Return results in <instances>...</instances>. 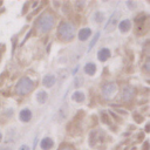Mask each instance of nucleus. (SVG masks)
<instances>
[{"instance_id":"nucleus-1","label":"nucleus","mask_w":150,"mask_h":150,"mask_svg":"<svg viewBox=\"0 0 150 150\" xmlns=\"http://www.w3.org/2000/svg\"><path fill=\"white\" fill-rule=\"evenodd\" d=\"M74 34H75V28L71 23L69 22H63L60 25L59 27V36L62 39V40H71L74 38Z\"/></svg>"},{"instance_id":"nucleus-2","label":"nucleus","mask_w":150,"mask_h":150,"mask_svg":"<svg viewBox=\"0 0 150 150\" xmlns=\"http://www.w3.org/2000/svg\"><path fill=\"white\" fill-rule=\"evenodd\" d=\"M54 25V18L53 15H50L49 13H46L43 14L39 21H38V27H39V30L45 33V32H48Z\"/></svg>"},{"instance_id":"nucleus-3","label":"nucleus","mask_w":150,"mask_h":150,"mask_svg":"<svg viewBox=\"0 0 150 150\" xmlns=\"http://www.w3.org/2000/svg\"><path fill=\"white\" fill-rule=\"evenodd\" d=\"M33 86H34L33 82L28 77H22L19 80V82L16 84V91L20 95H26L33 89Z\"/></svg>"},{"instance_id":"nucleus-4","label":"nucleus","mask_w":150,"mask_h":150,"mask_svg":"<svg viewBox=\"0 0 150 150\" xmlns=\"http://www.w3.org/2000/svg\"><path fill=\"white\" fill-rule=\"evenodd\" d=\"M115 93H116V84L115 83H107L102 88V94H103L104 98H110L111 96H114Z\"/></svg>"},{"instance_id":"nucleus-5","label":"nucleus","mask_w":150,"mask_h":150,"mask_svg":"<svg viewBox=\"0 0 150 150\" xmlns=\"http://www.w3.org/2000/svg\"><path fill=\"white\" fill-rule=\"evenodd\" d=\"M118 16H120V13H118V12H116V13H114V14L111 15V18L109 19V21H108V23H107V26H105V30H110V29H112V28L115 27Z\"/></svg>"},{"instance_id":"nucleus-6","label":"nucleus","mask_w":150,"mask_h":150,"mask_svg":"<svg viewBox=\"0 0 150 150\" xmlns=\"http://www.w3.org/2000/svg\"><path fill=\"white\" fill-rule=\"evenodd\" d=\"M97 56H98V60H100V61H105V60H108L109 56H110V50H109L108 48H102V49L98 50Z\"/></svg>"},{"instance_id":"nucleus-7","label":"nucleus","mask_w":150,"mask_h":150,"mask_svg":"<svg viewBox=\"0 0 150 150\" xmlns=\"http://www.w3.org/2000/svg\"><path fill=\"white\" fill-rule=\"evenodd\" d=\"M134 95V89L130 88V87H125L122 91V100L124 101H129Z\"/></svg>"},{"instance_id":"nucleus-8","label":"nucleus","mask_w":150,"mask_h":150,"mask_svg":"<svg viewBox=\"0 0 150 150\" xmlns=\"http://www.w3.org/2000/svg\"><path fill=\"white\" fill-rule=\"evenodd\" d=\"M55 81H56V79H55L54 75H46V76L43 77V80H42V83H43V86L50 88V87L55 83Z\"/></svg>"},{"instance_id":"nucleus-9","label":"nucleus","mask_w":150,"mask_h":150,"mask_svg":"<svg viewBox=\"0 0 150 150\" xmlns=\"http://www.w3.org/2000/svg\"><path fill=\"white\" fill-rule=\"evenodd\" d=\"M32 118V112L29 109H22L20 111V120L22 122H28Z\"/></svg>"},{"instance_id":"nucleus-10","label":"nucleus","mask_w":150,"mask_h":150,"mask_svg":"<svg viewBox=\"0 0 150 150\" xmlns=\"http://www.w3.org/2000/svg\"><path fill=\"white\" fill-rule=\"evenodd\" d=\"M130 27H131V22H130V20H129V19L122 20V21L120 22V30H121V32H123V33L128 32V30L130 29Z\"/></svg>"},{"instance_id":"nucleus-11","label":"nucleus","mask_w":150,"mask_h":150,"mask_svg":"<svg viewBox=\"0 0 150 150\" xmlns=\"http://www.w3.org/2000/svg\"><path fill=\"white\" fill-rule=\"evenodd\" d=\"M90 34H91V30L89 28H83V29H81L79 32V39L81 41H84L90 36Z\"/></svg>"},{"instance_id":"nucleus-12","label":"nucleus","mask_w":150,"mask_h":150,"mask_svg":"<svg viewBox=\"0 0 150 150\" xmlns=\"http://www.w3.org/2000/svg\"><path fill=\"white\" fill-rule=\"evenodd\" d=\"M52 146H53V141H52V138L46 137V138H43V139L41 141V148H42L43 150H49Z\"/></svg>"},{"instance_id":"nucleus-13","label":"nucleus","mask_w":150,"mask_h":150,"mask_svg":"<svg viewBox=\"0 0 150 150\" xmlns=\"http://www.w3.org/2000/svg\"><path fill=\"white\" fill-rule=\"evenodd\" d=\"M84 71H86L88 75H94V73L96 71V66H95L94 63L89 62V63H87V64L84 66Z\"/></svg>"},{"instance_id":"nucleus-14","label":"nucleus","mask_w":150,"mask_h":150,"mask_svg":"<svg viewBox=\"0 0 150 150\" xmlns=\"http://www.w3.org/2000/svg\"><path fill=\"white\" fill-rule=\"evenodd\" d=\"M36 100H38L39 103L43 104V103L46 102V100H47V93L43 91V90H40V91L36 94Z\"/></svg>"},{"instance_id":"nucleus-15","label":"nucleus","mask_w":150,"mask_h":150,"mask_svg":"<svg viewBox=\"0 0 150 150\" xmlns=\"http://www.w3.org/2000/svg\"><path fill=\"white\" fill-rule=\"evenodd\" d=\"M73 100L76 102H83L84 101V94L81 91H75L73 94Z\"/></svg>"},{"instance_id":"nucleus-16","label":"nucleus","mask_w":150,"mask_h":150,"mask_svg":"<svg viewBox=\"0 0 150 150\" xmlns=\"http://www.w3.org/2000/svg\"><path fill=\"white\" fill-rule=\"evenodd\" d=\"M98 36H100V33H96V35H95V38L90 41V43H89V47H88V50H90L93 47H94V45L96 43V41H97V39H98Z\"/></svg>"},{"instance_id":"nucleus-17","label":"nucleus","mask_w":150,"mask_h":150,"mask_svg":"<svg viewBox=\"0 0 150 150\" xmlns=\"http://www.w3.org/2000/svg\"><path fill=\"white\" fill-rule=\"evenodd\" d=\"M95 19H96L97 22H102L103 19H104V14L103 13H96L95 14Z\"/></svg>"},{"instance_id":"nucleus-18","label":"nucleus","mask_w":150,"mask_h":150,"mask_svg":"<svg viewBox=\"0 0 150 150\" xmlns=\"http://www.w3.org/2000/svg\"><path fill=\"white\" fill-rule=\"evenodd\" d=\"M19 150H29V148H28V145H21L19 148Z\"/></svg>"},{"instance_id":"nucleus-19","label":"nucleus","mask_w":150,"mask_h":150,"mask_svg":"<svg viewBox=\"0 0 150 150\" xmlns=\"http://www.w3.org/2000/svg\"><path fill=\"white\" fill-rule=\"evenodd\" d=\"M61 150H71L70 148H63V149H61Z\"/></svg>"},{"instance_id":"nucleus-20","label":"nucleus","mask_w":150,"mask_h":150,"mask_svg":"<svg viewBox=\"0 0 150 150\" xmlns=\"http://www.w3.org/2000/svg\"><path fill=\"white\" fill-rule=\"evenodd\" d=\"M1 150H11V149H8V148H4V149H1Z\"/></svg>"},{"instance_id":"nucleus-21","label":"nucleus","mask_w":150,"mask_h":150,"mask_svg":"<svg viewBox=\"0 0 150 150\" xmlns=\"http://www.w3.org/2000/svg\"><path fill=\"white\" fill-rule=\"evenodd\" d=\"M0 139H1V134H0Z\"/></svg>"}]
</instances>
